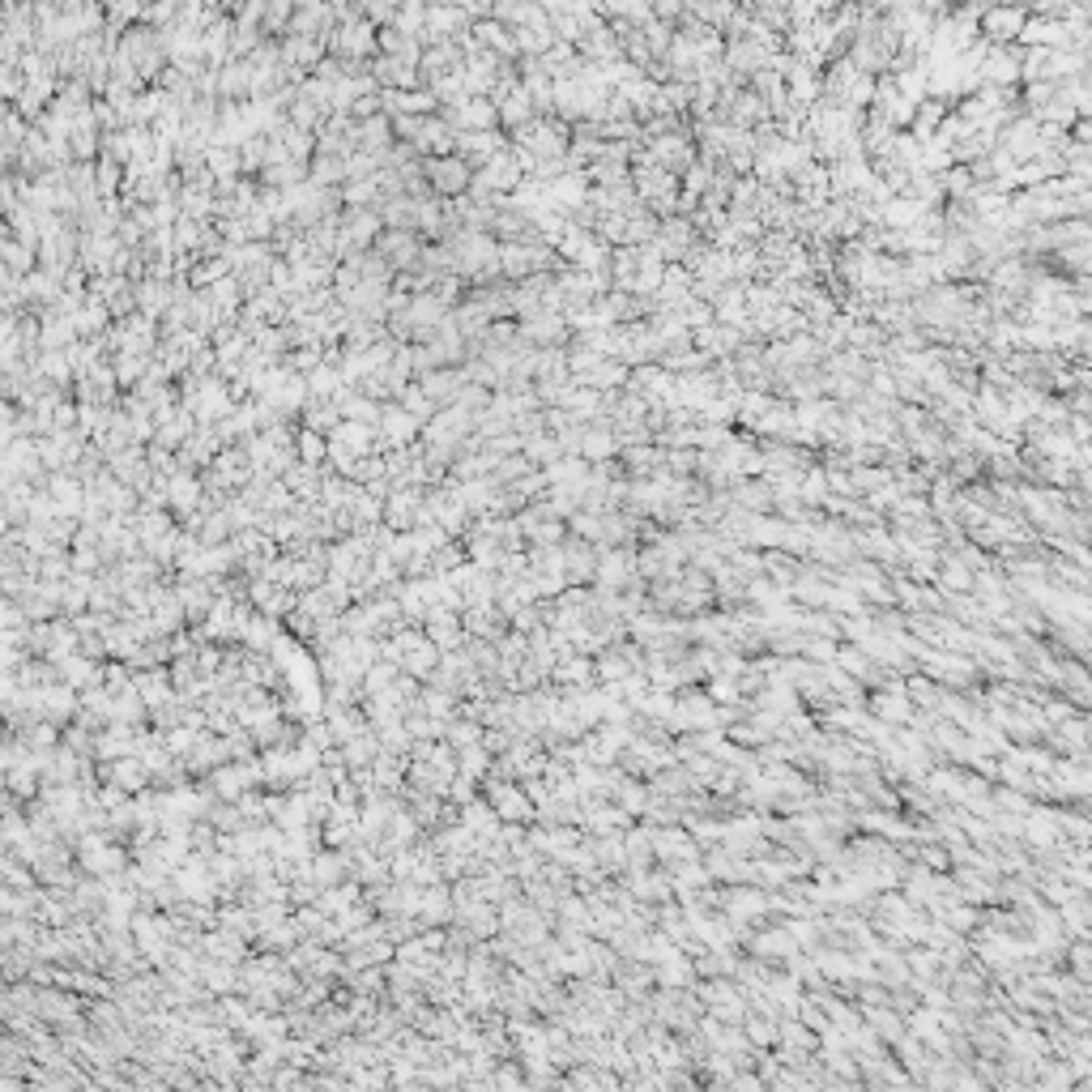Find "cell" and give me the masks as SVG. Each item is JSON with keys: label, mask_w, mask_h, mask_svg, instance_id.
Masks as SVG:
<instances>
[{"label": "cell", "mask_w": 1092, "mask_h": 1092, "mask_svg": "<svg viewBox=\"0 0 1092 1092\" xmlns=\"http://www.w3.org/2000/svg\"><path fill=\"white\" fill-rule=\"evenodd\" d=\"M1024 22H1029V9L1024 5H1016V0H994V5H986L982 14H977V34L986 39V43H1020V31H1024Z\"/></svg>", "instance_id": "cell-1"}, {"label": "cell", "mask_w": 1092, "mask_h": 1092, "mask_svg": "<svg viewBox=\"0 0 1092 1092\" xmlns=\"http://www.w3.org/2000/svg\"><path fill=\"white\" fill-rule=\"evenodd\" d=\"M427 166H432V171H427L432 188H435V193H444V196L465 193V188H470V180H474V166L465 163L461 154H435Z\"/></svg>", "instance_id": "cell-2"}, {"label": "cell", "mask_w": 1092, "mask_h": 1092, "mask_svg": "<svg viewBox=\"0 0 1092 1092\" xmlns=\"http://www.w3.org/2000/svg\"><path fill=\"white\" fill-rule=\"evenodd\" d=\"M691 337L700 346V355H708V359H730V355H738V346H747L743 342L747 333L738 325H721V320H708L700 329H691Z\"/></svg>", "instance_id": "cell-3"}, {"label": "cell", "mask_w": 1092, "mask_h": 1092, "mask_svg": "<svg viewBox=\"0 0 1092 1092\" xmlns=\"http://www.w3.org/2000/svg\"><path fill=\"white\" fill-rule=\"evenodd\" d=\"M614 452H619V440H614V427L606 419L581 427V435H576V457H584L589 465H602V461H611Z\"/></svg>", "instance_id": "cell-4"}, {"label": "cell", "mask_w": 1092, "mask_h": 1092, "mask_svg": "<svg viewBox=\"0 0 1092 1092\" xmlns=\"http://www.w3.org/2000/svg\"><path fill=\"white\" fill-rule=\"evenodd\" d=\"M576 385H584V389H598V393H611V389H623L628 385V363L619 359H598L589 372L572 375Z\"/></svg>", "instance_id": "cell-5"}, {"label": "cell", "mask_w": 1092, "mask_h": 1092, "mask_svg": "<svg viewBox=\"0 0 1092 1092\" xmlns=\"http://www.w3.org/2000/svg\"><path fill=\"white\" fill-rule=\"evenodd\" d=\"M491 811L499 815V820H517V823H525V820H534V802H529V793H521V790H512V785H491Z\"/></svg>", "instance_id": "cell-6"}, {"label": "cell", "mask_w": 1092, "mask_h": 1092, "mask_svg": "<svg viewBox=\"0 0 1092 1092\" xmlns=\"http://www.w3.org/2000/svg\"><path fill=\"white\" fill-rule=\"evenodd\" d=\"M559 555H564V576H568V581H593V572H598V551H593L589 542H564Z\"/></svg>", "instance_id": "cell-7"}, {"label": "cell", "mask_w": 1092, "mask_h": 1092, "mask_svg": "<svg viewBox=\"0 0 1092 1092\" xmlns=\"http://www.w3.org/2000/svg\"><path fill=\"white\" fill-rule=\"evenodd\" d=\"M751 939V935H747ZM751 947H755V956H764V960H777V956H798V947H793V939L785 935V930H768V935H755L751 939Z\"/></svg>", "instance_id": "cell-8"}, {"label": "cell", "mask_w": 1092, "mask_h": 1092, "mask_svg": "<svg viewBox=\"0 0 1092 1092\" xmlns=\"http://www.w3.org/2000/svg\"><path fill=\"white\" fill-rule=\"evenodd\" d=\"M375 77L389 81V86H414V61H402V56L389 61L385 56V61H375Z\"/></svg>", "instance_id": "cell-9"}, {"label": "cell", "mask_w": 1092, "mask_h": 1092, "mask_svg": "<svg viewBox=\"0 0 1092 1092\" xmlns=\"http://www.w3.org/2000/svg\"><path fill=\"white\" fill-rule=\"evenodd\" d=\"M372 47H375V34L367 26H346L342 39H337V52L342 56H367Z\"/></svg>", "instance_id": "cell-10"}, {"label": "cell", "mask_w": 1092, "mask_h": 1092, "mask_svg": "<svg viewBox=\"0 0 1092 1092\" xmlns=\"http://www.w3.org/2000/svg\"><path fill=\"white\" fill-rule=\"evenodd\" d=\"M649 5H653V17L666 22V26L683 22V14H688V0H649Z\"/></svg>", "instance_id": "cell-11"}, {"label": "cell", "mask_w": 1092, "mask_h": 1092, "mask_svg": "<svg viewBox=\"0 0 1092 1092\" xmlns=\"http://www.w3.org/2000/svg\"><path fill=\"white\" fill-rule=\"evenodd\" d=\"M939 584H943V589H969L973 576H969V568H964V564H952V559H947V568L939 572Z\"/></svg>", "instance_id": "cell-12"}, {"label": "cell", "mask_w": 1092, "mask_h": 1092, "mask_svg": "<svg viewBox=\"0 0 1092 1092\" xmlns=\"http://www.w3.org/2000/svg\"><path fill=\"white\" fill-rule=\"evenodd\" d=\"M708 700H721V704H734V700H738V688H734V679L717 674V679H713V688H708Z\"/></svg>", "instance_id": "cell-13"}, {"label": "cell", "mask_w": 1092, "mask_h": 1092, "mask_svg": "<svg viewBox=\"0 0 1092 1092\" xmlns=\"http://www.w3.org/2000/svg\"><path fill=\"white\" fill-rule=\"evenodd\" d=\"M461 764H465V777H474V773H482V768H487V751H482L479 743H470V747H465V755H461Z\"/></svg>", "instance_id": "cell-14"}, {"label": "cell", "mask_w": 1092, "mask_h": 1092, "mask_svg": "<svg viewBox=\"0 0 1092 1092\" xmlns=\"http://www.w3.org/2000/svg\"><path fill=\"white\" fill-rule=\"evenodd\" d=\"M879 713H892V721L909 717V700L905 696H892V700H879Z\"/></svg>", "instance_id": "cell-15"}, {"label": "cell", "mask_w": 1092, "mask_h": 1092, "mask_svg": "<svg viewBox=\"0 0 1092 1092\" xmlns=\"http://www.w3.org/2000/svg\"><path fill=\"white\" fill-rule=\"evenodd\" d=\"M1071 964H1076V977L1079 982H1088V947H1084V939L1071 947Z\"/></svg>", "instance_id": "cell-16"}, {"label": "cell", "mask_w": 1092, "mask_h": 1092, "mask_svg": "<svg viewBox=\"0 0 1092 1092\" xmlns=\"http://www.w3.org/2000/svg\"><path fill=\"white\" fill-rule=\"evenodd\" d=\"M909 969H913V973H922V977H930V973H935V952H913V956H909Z\"/></svg>", "instance_id": "cell-17"}, {"label": "cell", "mask_w": 1092, "mask_h": 1092, "mask_svg": "<svg viewBox=\"0 0 1092 1092\" xmlns=\"http://www.w3.org/2000/svg\"><path fill=\"white\" fill-rule=\"evenodd\" d=\"M1046 1084H1049V1088H1067V1084H1071V1076H1067V1067H1062V1062H1059V1067H1054V1062H1046Z\"/></svg>", "instance_id": "cell-18"}, {"label": "cell", "mask_w": 1092, "mask_h": 1092, "mask_svg": "<svg viewBox=\"0 0 1092 1092\" xmlns=\"http://www.w3.org/2000/svg\"><path fill=\"white\" fill-rule=\"evenodd\" d=\"M299 452H303V457H308V461H316V457H320V452H325V449H320V440H316V435L308 432V435H303V440H299Z\"/></svg>", "instance_id": "cell-19"}, {"label": "cell", "mask_w": 1092, "mask_h": 1092, "mask_svg": "<svg viewBox=\"0 0 1092 1092\" xmlns=\"http://www.w3.org/2000/svg\"><path fill=\"white\" fill-rule=\"evenodd\" d=\"M427 5H457V0H427Z\"/></svg>", "instance_id": "cell-20"}, {"label": "cell", "mask_w": 1092, "mask_h": 1092, "mask_svg": "<svg viewBox=\"0 0 1092 1092\" xmlns=\"http://www.w3.org/2000/svg\"><path fill=\"white\" fill-rule=\"evenodd\" d=\"M734 5H743V0H734Z\"/></svg>", "instance_id": "cell-21"}]
</instances>
